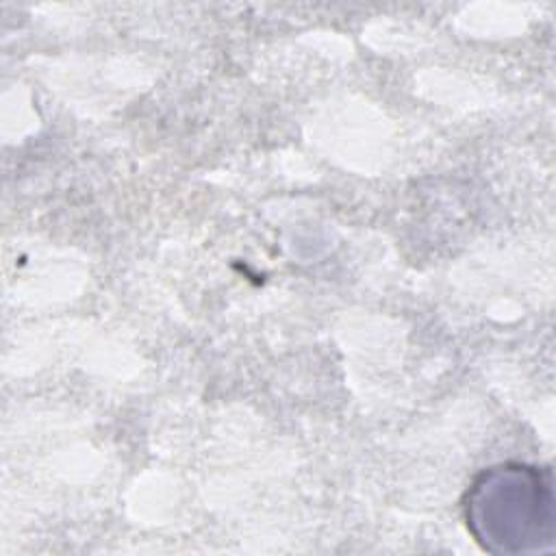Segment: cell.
Returning <instances> with one entry per match:
<instances>
[{"label": "cell", "instance_id": "obj_1", "mask_svg": "<svg viewBox=\"0 0 556 556\" xmlns=\"http://www.w3.org/2000/svg\"><path fill=\"white\" fill-rule=\"evenodd\" d=\"M473 541L495 556L541 554L554 547V480L547 467L500 463L482 469L463 497Z\"/></svg>", "mask_w": 556, "mask_h": 556}]
</instances>
